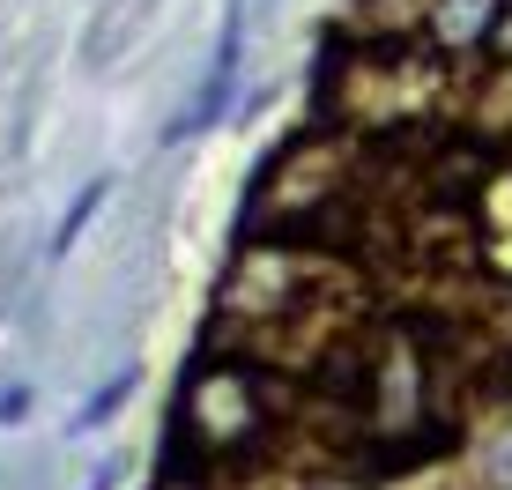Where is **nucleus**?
I'll return each mask as SVG.
<instances>
[{"label":"nucleus","instance_id":"f257e3e1","mask_svg":"<svg viewBox=\"0 0 512 490\" xmlns=\"http://www.w3.org/2000/svg\"><path fill=\"white\" fill-rule=\"evenodd\" d=\"M290 424V379L245 349L208 342L201 364L186 372L179 409H171V446L186 453L193 483L201 476H253L275 431Z\"/></svg>","mask_w":512,"mask_h":490},{"label":"nucleus","instance_id":"f03ea898","mask_svg":"<svg viewBox=\"0 0 512 490\" xmlns=\"http://www.w3.org/2000/svg\"><path fill=\"white\" fill-rule=\"evenodd\" d=\"M505 23H512V0H431L416 23V45L438 67H468L505 38Z\"/></svg>","mask_w":512,"mask_h":490},{"label":"nucleus","instance_id":"7ed1b4c3","mask_svg":"<svg viewBox=\"0 0 512 490\" xmlns=\"http://www.w3.org/2000/svg\"><path fill=\"white\" fill-rule=\"evenodd\" d=\"M238 38H245V15L231 8V15H223V38H216V60H208V75H201V90L179 104V119L164 127V142H193V134H208L223 112H231V90H238Z\"/></svg>","mask_w":512,"mask_h":490},{"label":"nucleus","instance_id":"20e7f679","mask_svg":"<svg viewBox=\"0 0 512 490\" xmlns=\"http://www.w3.org/2000/svg\"><path fill=\"white\" fill-rule=\"evenodd\" d=\"M431 0H357V30L364 45H416V23Z\"/></svg>","mask_w":512,"mask_h":490},{"label":"nucleus","instance_id":"39448f33","mask_svg":"<svg viewBox=\"0 0 512 490\" xmlns=\"http://www.w3.org/2000/svg\"><path fill=\"white\" fill-rule=\"evenodd\" d=\"M127 394H134V364H127V372H112V379H104V387H97L90 401H82L75 431H97V424H104V416H112V409H119V401H127Z\"/></svg>","mask_w":512,"mask_h":490},{"label":"nucleus","instance_id":"423d86ee","mask_svg":"<svg viewBox=\"0 0 512 490\" xmlns=\"http://www.w3.org/2000/svg\"><path fill=\"white\" fill-rule=\"evenodd\" d=\"M97 208H104V179H90V186H82V201L60 216V231H52V253H67V245L90 231V216H97Z\"/></svg>","mask_w":512,"mask_h":490},{"label":"nucleus","instance_id":"0eeeda50","mask_svg":"<svg viewBox=\"0 0 512 490\" xmlns=\"http://www.w3.org/2000/svg\"><path fill=\"white\" fill-rule=\"evenodd\" d=\"M30 416V387H0V424H23Z\"/></svg>","mask_w":512,"mask_h":490},{"label":"nucleus","instance_id":"6e6552de","mask_svg":"<svg viewBox=\"0 0 512 490\" xmlns=\"http://www.w3.org/2000/svg\"><path fill=\"white\" fill-rule=\"evenodd\" d=\"M305 490H372L364 476H320V483H305Z\"/></svg>","mask_w":512,"mask_h":490},{"label":"nucleus","instance_id":"1a4fd4ad","mask_svg":"<svg viewBox=\"0 0 512 490\" xmlns=\"http://www.w3.org/2000/svg\"><path fill=\"white\" fill-rule=\"evenodd\" d=\"M112 476H119V468H112V461H97V468H90V483H82V490H112Z\"/></svg>","mask_w":512,"mask_h":490},{"label":"nucleus","instance_id":"9d476101","mask_svg":"<svg viewBox=\"0 0 512 490\" xmlns=\"http://www.w3.org/2000/svg\"><path fill=\"white\" fill-rule=\"evenodd\" d=\"M156 490H201V483H193V476H164V483H156Z\"/></svg>","mask_w":512,"mask_h":490}]
</instances>
